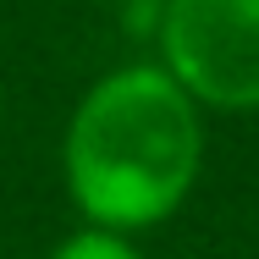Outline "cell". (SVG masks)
<instances>
[{
	"instance_id": "obj_3",
	"label": "cell",
	"mask_w": 259,
	"mask_h": 259,
	"mask_svg": "<svg viewBox=\"0 0 259 259\" xmlns=\"http://www.w3.org/2000/svg\"><path fill=\"white\" fill-rule=\"evenodd\" d=\"M50 259H138L110 226H94V232H77V237H66Z\"/></svg>"
},
{
	"instance_id": "obj_1",
	"label": "cell",
	"mask_w": 259,
	"mask_h": 259,
	"mask_svg": "<svg viewBox=\"0 0 259 259\" xmlns=\"http://www.w3.org/2000/svg\"><path fill=\"white\" fill-rule=\"evenodd\" d=\"M199 171V116L165 66L94 83L66 127V182L100 226H149L182 204Z\"/></svg>"
},
{
	"instance_id": "obj_2",
	"label": "cell",
	"mask_w": 259,
	"mask_h": 259,
	"mask_svg": "<svg viewBox=\"0 0 259 259\" xmlns=\"http://www.w3.org/2000/svg\"><path fill=\"white\" fill-rule=\"evenodd\" d=\"M160 50L188 100L226 110L259 105V0H171Z\"/></svg>"
}]
</instances>
